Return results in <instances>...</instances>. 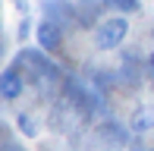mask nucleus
I'll return each instance as SVG.
<instances>
[{"mask_svg":"<svg viewBox=\"0 0 154 151\" xmlns=\"http://www.w3.org/2000/svg\"><path fill=\"white\" fill-rule=\"evenodd\" d=\"M129 129L135 135H145V132H151L154 129V104H142V107H135L129 116Z\"/></svg>","mask_w":154,"mask_h":151,"instance_id":"2","label":"nucleus"},{"mask_svg":"<svg viewBox=\"0 0 154 151\" xmlns=\"http://www.w3.org/2000/svg\"><path fill=\"white\" fill-rule=\"evenodd\" d=\"M148 66H151V69H154V51H151V57H148Z\"/></svg>","mask_w":154,"mask_h":151,"instance_id":"7","label":"nucleus"},{"mask_svg":"<svg viewBox=\"0 0 154 151\" xmlns=\"http://www.w3.org/2000/svg\"><path fill=\"white\" fill-rule=\"evenodd\" d=\"M104 6H113V10H120V13H138L142 10L138 0H104Z\"/></svg>","mask_w":154,"mask_h":151,"instance_id":"5","label":"nucleus"},{"mask_svg":"<svg viewBox=\"0 0 154 151\" xmlns=\"http://www.w3.org/2000/svg\"><path fill=\"white\" fill-rule=\"evenodd\" d=\"M126 35H129L126 16H113V19H104L94 29V44L101 47V51H113V47H120L126 41Z\"/></svg>","mask_w":154,"mask_h":151,"instance_id":"1","label":"nucleus"},{"mask_svg":"<svg viewBox=\"0 0 154 151\" xmlns=\"http://www.w3.org/2000/svg\"><path fill=\"white\" fill-rule=\"evenodd\" d=\"M19 126H22V132H25V135H35V123L29 120V116H22V120H19Z\"/></svg>","mask_w":154,"mask_h":151,"instance_id":"6","label":"nucleus"},{"mask_svg":"<svg viewBox=\"0 0 154 151\" xmlns=\"http://www.w3.org/2000/svg\"><path fill=\"white\" fill-rule=\"evenodd\" d=\"M38 44L44 47V51H60V41H63V35H60V29L54 22H41L38 25Z\"/></svg>","mask_w":154,"mask_h":151,"instance_id":"4","label":"nucleus"},{"mask_svg":"<svg viewBox=\"0 0 154 151\" xmlns=\"http://www.w3.org/2000/svg\"><path fill=\"white\" fill-rule=\"evenodd\" d=\"M19 94H22V76H19L16 69H6L3 76H0V98L16 101Z\"/></svg>","mask_w":154,"mask_h":151,"instance_id":"3","label":"nucleus"}]
</instances>
